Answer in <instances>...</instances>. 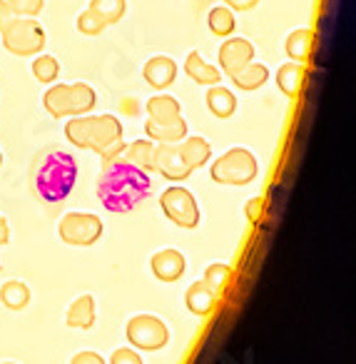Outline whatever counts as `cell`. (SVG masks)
Instances as JSON below:
<instances>
[{
  "label": "cell",
  "mask_w": 356,
  "mask_h": 364,
  "mask_svg": "<svg viewBox=\"0 0 356 364\" xmlns=\"http://www.w3.org/2000/svg\"><path fill=\"white\" fill-rule=\"evenodd\" d=\"M152 193V180L145 170L127 162L125 157L107 160L97 177V198L110 213H132Z\"/></svg>",
  "instance_id": "6da1fadb"
},
{
  "label": "cell",
  "mask_w": 356,
  "mask_h": 364,
  "mask_svg": "<svg viewBox=\"0 0 356 364\" xmlns=\"http://www.w3.org/2000/svg\"><path fill=\"white\" fill-rule=\"evenodd\" d=\"M77 180V162L60 147L41 152L31 172L33 193L41 203H63L72 193Z\"/></svg>",
  "instance_id": "7a4b0ae2"
},
{
  "label": "cell",
  "mask_w": 356,
  "mask_h": 364,
  "mask_svg": "<svg viewBox=\"0 0 356 364\" xmlns=\"http://www.w3.org/2000/svg\"><path fill=\"white\" fill-rule=\"evenodd\" d=\"M65 137L75 147L95 150L105 162L125 152L122 122L115 115H75L65 122Z\"/></svg>",
  "instance_id": "3957f363"
},
{
  "label": "cell",
  "mask_w": 356,
  "mask_h": 364,
  "mask_svg": "<svg viewBox=\"0 0 356 364\" xmlns=\"http://www.w3.org/2000/svg\"><path fill=\"white\" fill-rule=\"evenodd\" d=\"M97 95L87 82H58L43 95V107L53 117L85 115L95 107Z\"/></svg>",
  "instance_id": "277c9868"
},
{
  "label": "cell",
  "mask_w": 356,
  "mask_h": 364,
  "mask_svg": "<svg viewBox=\"0 0 356 364\" xmlns=\"http://www.w3.org/2000/svg\"><path fill=\"white\" fill-rule=\"evenodd\" d=\"M0 38H3V48L13 55H41L43 48H45V31L43 26L36 21V18H13L3 31H0Z\"/></svg>",
  "instance_id": "5b68a950"
},
{
  "label": "cell",
  "mask_w": 356,
  "mask_h": 364,
  "mask_svg": "<svg viewBox=\"0 0 356 364\" xmlns=\"http://www.w3.org/2000/svg\"><path fill=\"white\" fill-rule=\"evenodd\" d=\"M259 172L257 157L244 147H232L212 165V177L220 185H247Z\"/></svg>",
  "instance_id": "8992f818"
},
{
  "label": "cell",
  "mask_w": 356,
  "mask_h": 364,
  "mask_svg": "<svg viewBox=\"0 0 356 364\" xmlns=\"http://www.w3.org/2000/svg\"><path fill=\"white\" fill-rule=\"evenodd\" d=\"M102 220L92 213H68L58 225V235L63 242L75 245V247H87L95 245L102 237Z\"/></svg>",
  "instance_id": "52a82bcc"
},
{
  "label": "cell",
  "mask_w": 356,
  "mask_h": 364,
  "mask_svg": "<svg viewBox=\"0 0 356 364\" xmlns=\"http://www.w3.org/2000/svg\"><path fill=\"white\" fill-rule=\"evenodd\" d=\"M127 339L135 344L137 349H145V352H155V349L165 347L170 332H167L165 322L152 314H137L127 322Z\"/></svg>",
  "instance_id": "ba28073f"
},
{
  "label": "cell",
  "mask_w": 356,
  "mask_h": 364,
  "mask_svg": "<svg viewBox=\"0 0 356 364\" xmlns=\"http://www.w3.org/2000/svg\"><path fill=\"white\" fill-rule=\"evenodd\" d=\"M160 205H162V210H165L167 218H170L175 225H180V228L192 230L200 225V208H197L190 190H185V188L165 190L160 198Z\"/></svg>",
  "instance_id": "9c48e42d"
},
{
  "label": "cell",
  "mask_w": 356,
  "mask_h": 364,
  "mask_svg": "<svg viewBox=\"0 0 356 364\" xmlns=\"http://www.w3.org/2000/svg\"><path fill=\"white\" fill-rule=\"evenodd\" d=\"M155 170L162 172V177H167V180L180 182L190 177L192 167L185 162L177 142H162L160 147H155Z\"/></svg>",
  "instance_id": "30bf717a"
},
{
  "label": "cell",
  "mask_w": 356,
  "mask_h": 364,
  "mask_svg": "<svg viewBox=\"0 0 356 364\" xmlns=\"http://www.w3.org/2000/svg\"><path fill=\"white\" fill-rule=\"evenodd\" d=\"M252 60H254V46L249 41H244V38H230V41L222 43L220 65L227 75H232V73L244 68Z\"/></svg>",
  "instance_id": "8fae6325"
},
{
  "label": "cell",
  "mask_w": 356,
  "mask_h": 364,
  "mask_svg": "<svg viewBox=\"0 0 356 364\" xmlns=\"http://www.w3.org/2000/svg\"><path fill=\"white\" fill-rule=\"evenodd\" d=\"M145 80L150 82L152 87H157V90H165V87H170L172 82H175L177 77V65L172 58L167 55H155L150 58V60L145 63Z\"/></svg>",
  "instance_id": "7c38bea8"
},
{
  "label": "cell",
  "mask_w": 356,
  "mask_h": 364,
  "mask_svg": "<svg viewBox=\"0 0 356 364\" xmlns=\"http://www.w3.org/2000/svg\"><path fill=\"white\" fill-rule=\"evenodd\" d=\"M185 267H187L185 257H182V252H177V250H162V252H157L155 257H152V272H155V277L162 279V282H175V279H180Z\"/></svg>",
  "instance_id": "4fadbf2b"
},
{
  "label": "cell",
  "mask_w": 356,
  "mask_h": 364,
  "mask_svg": "<svg viewBox=\"0 0 356 364\" xmlns=\"http://www.w3.org/2000/svg\"><path fill=\"white\" fill-rule=\"evenodd\" d=\"M185 73L195 82H200V85H210V87L217 85V82L222 80V70H220V68H215V65H210V63H205V58H202L197 50H192L190 55H187Z\"/></svg>",
  "instance_id": "5bb4252c"
},
{
  "label": "cell",
  "mask_w": 356,
  "mask_h": 364,
  "mask_svg": "<svg viewBox=\"0 0 356 364\" xmlns=\"http://www.w3.org/2000/svg\"><path fill=\"white\" fill-rule=\"evenodd\" d=\"M185 302H187V309H190V312L200 314V317H207L217 304V292L207 282H195L190 289H187Z\"/></svg>",
  "instance_id": "9a60e30c"
},
{
  "label": "cell",
  "mask_w": 356,
  "mask_h": 364,
  "mask_svg": "<svg viewBox=\"0 0 356 364\" xmlns=\"http://www.w3.org/2000/svg\"><path fill=\"white\" fill-rule=\"evenodd\" d=\"M65 324L72 329H90L95 324V299H92V294H82L70 304Z\"/></svg>",
  "instance_id": "2e32d148"
},
{
  "label": "cell",
  "mask_w": 356,
  "mask_h": 364,
  "mask_svg": "<svg viewBox=\"0 0 356 364\" xmlns=\"http://www.w3.org/2000/svg\"><path fill=\"white\" fill-rule=\"evenodd\" d=\"M145 132L150 140L157 142H180L187 135V122L185 117H177V120H167V122L150 120L145 125Z\"/></svg>",
  "instance_id": "e0dca14e"
},
{
  "label": "cell",
  "mask_w": 356,
  "mask_h": 364,
  "mask_svg": "<svg viewBox=\"0 0 356 364\" xmlns=\"http://www.w3.org/2000/svg\"><path fill=\"white\" fill-rule=\"evenodd\" d=\"M304 77H306V70H304V63H284L276 73V85L284 95L289 97H296L304 87Z\"/></svg>",
  "instance_id": "ac0fdd59"
},
{
  "label": "cell",
  "mask_w": 356,
  "mask_h": 364,
  "mask_svg": "<svg viewBox=\"0 0 356 364\" xmlns=\"http://www.w3.org/2000/svg\"><path fill=\"white\" fill-rule=\"evenodd\" d=\"M284 50L294 63H306L311 53H314V33L309 28H299V31L289 33V38L284 43Z\"/></svg>",
  "instance_id": "d6986e66"
},
{
  "label": "cell",
  "mask_w": 356,
  "mask_h": 364,
  "mask_svg": "<svg viewBox=\"0 0 356 364\" xmlns=\"http://www.w3.org/2000/svg\"><path fill=\"white\" fill-rule=\"evenodd\" d=\"M230 77L239 90H257V87H261L266 82L269 70H266V65H261V63H247L244 68L234 70Z\"/></svg>",
  "instance_id": "ffe728a7"
},
{
  "label": "cell",
  "mask_w": 356,
  "mask_h": 364,
  "mask_svg": "<svg viewBox=\"0 0 356 364\" xmlns=\"http://www.w3.org/2000/svg\"><path fill=\"white\" fill-rule=\"evenodd\" d=\"M0 302L6 304L8 309H13V312L26 309L28 302H31V289H28V284L21 282V279H8V282L0 287Z\"/></svg>",
  "instance_id": "44dd1931"
},
{
  "label": "cell",
  "mask_w": 356,
  "mask_h": 364,
  "mask_svg": "<svg viewBox=\"0 0 356 364\" xmlns=\"http://www.w3.org/2000/svg\"><path fill=\"white\" fill-rule=\"evenodd\" d=\"M207 105H210V110L215 112L217 117H230V115H234V110H237V97L230 87L212 85L210 92H207Z\"/></svg>",
  "instance_id": "7402d4cb"
},
{
  "label": "cell",
  "mask_w": 356,
  "mask_h": 364,
  "mask_svg": "<svg viewBox=\"0 0 356 364\" xmlns=\"http://www.w3.org/2000/svg\"><path fill=\"white\" fill-rule=\"evenodd\" d=\"M147 112H150V120L157 122H167V120H177L182 117L180 102L170 95H155L147 100Z\"/></svg>",
  "instance_id": "603a6c76"
},
{
  "label": "cell",
  "mask_w": 356,
  "mask_h": 364,
  "mask_svg": "<svg viewBox=\"0 0 356 364\" xmlns=\"http://www.w3.org/2000/svg\"><path fill=\"white\" fill-rule=\"evenodd\" d=\"M180 152H182V157H185L187 165L195 170V167H202L207 160H210L212 147L205 137H187V140L180 145Z\"/></svg>",
  "instance_id": "cb8c5ba5"
},
{
  "label": "cell",
  "mask_w": 356,
  "mask_h": 364,
  "mask_svg": "<svg viewBox=\"0 0 356 364\" xmlns=\"http://www.w3.org/2000/svg\"><path fill=\"white\" fill-rule=\"evenodd\" d=\"M125 160L132 162L140 170H155V145L150 140H137L130 147H125Z\"/></svg>",
  "instance_id": "d4e9b609"
},
{
  "label": "cell",
  "mask_w": 356,
  "mask_h": 364,
  "mask_svg": "<svg viewBox=\"0 0 356 364\" xmlns=\"http://www.w3.org/2000/svg\"><path fill=\"white\" fill-rule=\"evenodd\" d=\"M90 11L100 18L105 26L117 23L127 11V0H90Z\"/></svg>",
  "instance_id": "484cf974"
},
{
  "label": "cell",
  "mask_w": 356,
  "mask_h": 364,
  "mask_svg": "<svg viewBox=\"0 0 356 364\" xmlns=\"http://www.w3.org/2000/svg\"><path fill=\"white\" fill-rule=\"evenodd\" d=\"M207 23H210V31L215 33V36H230V33L234 31V26H237L234 16H232V8H227V6L212 8Z\"/></svg>",
  "instance_id": "4316f807"
},
{
  "label": "cell",
  "mask_w": 356,
  "mask_h": 364,
  "mask_svg": "<svg viewBox=\"0 0 356 364\" xmlns=\"http://www.w3.org/2000/svg\"><path fill=\"white\" fill-rule=\"evenodd\" d=\"M33 75L41 82H55L58 75H60V63L53 55H38L33 60Z\"/></svg>",
  "instance_id": "83f0119b"
},
{
  "label": "cell",
  "mask_w": 356,
  "mask_h": 364,
  "mask_svg": "<svg viewBox=\"0 0 356 364\" xmlns=\"http://www.w3.org/2000/svg\"><path fill=\"white\" fill-rule=\"evenodd\" d=\"M205 282L210 284L215 292H222V289L232 282V267L230 264H222V262L210 264V267L205 269Z\"/></svg>",
  "instance_id": "f1b7e54d"
},
{
  "label": "cell",
  "mask_w": 356,
  "mask_h": 364,
  "mask_svg": "<svg viewBox=\"0 0 356 364\" xmlns=\"http://www.w3.org/2000/svg\"><path fill=\"white\" fill-rule=\"evenodd\" d=\"M77 31H80L82 36H100V33L105 31V23L87 8V11H82L80 16H77Z\"/></svg>",
  "instance_id": "f546056e"
},
{
  "label": "cell",
  "mask_w": 356,
  "mask_h": 364,
  "mask_svg": "<svg viewBox=\"0 0 356 364\" xmlns=\"http://www.w3.org/2000/svg\"><path fill=\"white\" fill-rule=\"evenodd\" d=\"M11 11L21 18H36L38 13H43L45 8V0H6Z\"/></svg>",
  "instance_id": "4dcf8cb0"
},
{
  "label": "cell",
  "mask_w": 356,
  "mask_h": 364,
  "mask_svg": "<svg viewBox=\"0 0 356 364\" xmlns=\"http://www.w3.org/2000/svg\"><path fill=\"white\" fill-rule=\"evenodd\" d=\"M110 364H142V357L135 349H117V352L112 354Z\"/></svg>",
  "instance_id": "1f68e13d"
},
{
  "label": "cell",
  "mask_w": 356,
  "mask_h": 364,
  "mask_svg": "<svg viewBox=\"0 0 356 364\" xmlns=\"http://www.w3.org/2000/svg\"><path fill=\"white\" fill-rule=\"evenodd\" d=\"M244 213H247V218H249L252 223H259L261 215H264V200H261V198H252L249 203H247Z\"/></svg>",
  "instance_id": "d6a6232c"
},
{
  "label": "cell",
  "mask_w": 356,
  "mask_h": 364,
  "mask_svg": "<svg viewBox=\"0 0 356 364\" xmlns=\"http://www.w3.org/2000/svg\"><path fill=\"white\" fill-rule=\"evenodd\" d=\"M70 364H105V359H102L97 352H80L72 357Z\"/></svg>",
  "instance_id": "836d02e7"
},
{
  "label": "cell",
  "mask_w": 356,
  "mask_h": 364,
  "mask_svg": "<svg viewBox=\"0 0 356 364\" xmlns=\"http://www.w3.org/2000/svg\"><path fill=\"white\" fill-rule=\"evenodd\" d=\"M13 18H18V16L11 11V6H8L6 0H0V31H3V28H6L8 23L13 21Z\"/></svg>",
  "instance_id": "e575fe53"
},
{
  "label": "cell",
  "mask_w": 356,
  "mask_h": 364,
  "mask_svg": "<svg viewBox=\"0 0 356 364\" xmlns=\"http://www.w3.org/2000/svg\"><path fill=\"white\" fill-rule=\"evenodd\" d=\"M225 3H227V8H232V11H252L259 0H225Z\"/></svg>",
  "instance_id": "d590c367"
},
{
  "label": "cell",
  "mask_w": 356,
  "mask_h": 364,
  "mask_svg": "<svg viewBox=\"0 0 356 364\" xmlns=\"http://www.w3.org/2000/svg\"><path fill=\"white\" fill-rule=\"evenodd\" d=\"M11 242V228H8V220L0 215V245Z\"/></svg>",
  "instance_id": "8d00e7d4"
},
{
  "label": "cell",
  "mask_w": 356,
  "mask_h": 364,
  "mask_svg": "<svg viewBox=\"0 0 356 364\" xmlns=\"http://www.w3.org/2000/svg\"><path fill=\"white\" fill-rule=\"evenodd\" d=\"M0 165H3V152H0Z\"/></svg>",
  "instance_id": "74e56055"
},
{
  "label": "cell",
  "mask_w": 356,
  "mask_h": 364,
  "mask_svg": "<svg viewBox=\"0 0 356 364\" xmlns=\"http://www.w3.org/2000/svg\"><path fill=\"white\" fill-rule=\"evenodd\" d=\"M3 364H16V362H3Z\"/></svg>",
  "instance_id": "f35d334b"
}]
</instances>
